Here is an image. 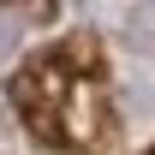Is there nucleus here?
<instances>
[{
	"instance_id": "3",
	"label": "nucleus",
	"mask_w": 155,
	"mask_h": 155,
	"mask_svg": "<svg viewBox=\"0 0 155 155\" xmlns=\"http://www.w3.org/2000/svg\"><path fill=\"white\" fill-rule=\"evenodd\" d=\"M149 155H155V149H149Z\"/></svg>"
},
{
	"instance_id": "1",
	"label": "nucleus",
	"mask_w": 155,
	"mask_h": 155,
	"mask_svg": "<svg viewBox=\"0 0 155 155\" xmlns=\"http://www.w3.org/2000/svg\"><path fill=\"white\" fill-rule=\"evenodd\" d=\"M12 107L42 143L72 155H101L119 131V114L107 84V54L96 48V36H60L36 48L12 78Z\"/></svg>"
},
{
	"instance_id": "2",
	"label": "nucleus",
	"mask_w": 155,
	"mask_h": 155,
	"mask_svg": "<svg viewBox=\"0 0 155 155\" xmlns=\"http://www.w3.org/2000/svg\"><path fill=\"white\" fill-rule=\"evenodd\" d=\"M0 6H30V12H48V0H0Z\"/></svg>"
}]
</instances>
